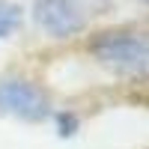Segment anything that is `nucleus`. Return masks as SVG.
<instances>
[{"instance_id": "obj_4", "label": "nucleus", "mask_w": 149, "mask_h": 149, "mask_svg": "<svg viewBox=\"0 0 149 149\" xmlns=\"http://www.w3.org/2000/svg\"><path fill=\"white\" fill-rule=\"evenodd\" d=\"M21 27V6L12 0H0V39H9Z\"/></svg>"}, {"instance_id": "obj_1", "label": "nucleus", "mask_w": 149, "mask_h": 149, "mask_svg": "<svg viewBox=\"0 0 149 149\" xmlns=\"http://www.w3.org/2000/svg\"><path fill=\"white\" fill-rule=\"evenodd\" d=\"M90 54L102 69L131 81H149V36L107 30L90 42Z\"/></svg>"}, {"instance_id": "obj_6", "label": "nucleus", "mask_w": 149, "mask_h": 149, "mask_svg": "<svg viewBox=\"0 0 149 149\" xmlns=\"http://www.w3.org/2000/svg\"><path fill=\"white\" fill-rule=\"evenodd\" d=\"M74 6H86V9H93V12H107L110 9V3H113V0H72Z\"/></svg>"}, {"instance_id": "obj_7", "label": "nucleus", "mask_w": 149, "mask_h": 149, "mask_svg": "<svg viewBox=\"0 0 149 149\" xmlns=\"http://www.w3.org/2000/svg\"><path fill=\"white\" fill-rule=\"evenodd\" d=\"M143 3H149V0H143Z\"/></svg>"}, {"instance_id": "obj_2", "label": "nucleus", "mask_w": 149, "mask_h": 149, "mask_svg": "<svg viewBox=\"0 0 149 149\" xmlns=\"http://www.w3.org/2000/svg\"><path fill=\"white\" fill-rule=\"evenodd\" d=\"M0 113L21 122H42L51 113V102L42 86L24 78H6L0 81Z\"/></svg>"}, {"instance_id": "obj_3", "label": "nucleus", "mask_w": 149, "mask_h": 149, "mask_svg": "<svg viewBox=\"0 0 149 149\" xmlns=\"http://www.w3.org/2000/svg\"><path fill=\"white\" fill-rule=\"evenodd\" d=\"M33 18L51 39H72L84 30V15L72 0H33Z\"/></svg>"}, {"instance_id": "obj_5", "label": "nucleus", "mask_w": 149, "mask_h": 149, "mask_svg": "<svg viewBox=\"0 0 149 149\" xmlns=\"http://www.w3.org/2000/svg\"><path fill=\"white\" fill-rule=\"evenodd\" d=\"M60 119V134H74V128H78V119H74V113H60L57 116Z\"/></svg>"}]
</instances>
